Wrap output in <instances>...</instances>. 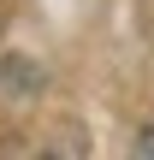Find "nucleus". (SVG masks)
<instances>
[{
    "label": "nucleus",
    "mask_w": 154,
    "mask_h": 160,
    "mask_svg": "<svg viewBox=\"0 0 154 160\" xmlns=\"http://www.w3.org/2000/svg\"><path fill=\"white\" fill-rule=\"evenodd\" d=\"M131 154H142V160H154V125H142V131H137V142H131Z\"/></svg>",
    "instance_id": "1"
}]
</instances>
